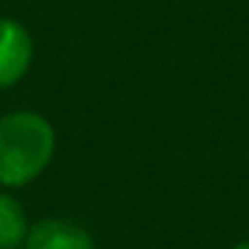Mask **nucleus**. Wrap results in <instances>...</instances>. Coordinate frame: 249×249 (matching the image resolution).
<instances>
[{"mask_svg":"<svg viewBox=\"0 0 249 249\" xmlns=\"http://www.w3.org/2000/svg\"><path fill=\"white\" fill-rule=\"evenodd\" d=\"M231 249H249V238H244V241H236Z\"/></svg>","mask_w":249,"mask_h":249,"instance_id":"obj_5","label":"nucleus"},{"mask_svg":"<svg viewBox=\"0 0 249 249\" xmlns=\"http://www.w3.org/2000/svg\"><path fill=\"white\" fill-rule=\"evenodd\" d=\"M30 222L22 201L11 190H0V249H22Z\"/></svg>","mask_w":249,"mask_h":249,"instance_id":"obj_4","label":"nucleus"},{"mask_svg":"<svg viewBox=\"0 0 249 249\" xmlns=\"http://www.w3.org/2000/svg\"><path fill=\"white\" fill-rule=\"evenodd\" d=\"M56 156V129L38 110L0 115V190L38 182Z\"/></svg>","mask_w":249,"mask_h":249,"instance_id":"obj_1","label":"nucleus"},{"mask_svg":"<svg viewBox=\"0 0 249 249\" xmlns=\"http://www.w3.org/2000/svg\"><path fill=\"white\" fill-rule=\"evenodd\" d=\"M22 249H97L94 233L78 220L49 214L30 222Z\"/></svg>","mask_w":249,"mask_h":249,"instance_id":"obj_3","label":"nucleus"},{"mask_svg":"<svg viewBox=\"0 0 249 249\" xmlns=\"http://www.w3.org/2000/svg\"><path fill=\"white\" fill-rule=\"evenodd\" d=\"M35 59V43L22 22L0 17V91L11 89L30 72Z\"/></svg>","mask_w":249,"mask_h":249,"instance_id":"obj_2","label":"nucleus"}]
</instances>
